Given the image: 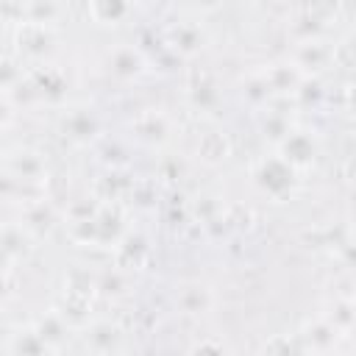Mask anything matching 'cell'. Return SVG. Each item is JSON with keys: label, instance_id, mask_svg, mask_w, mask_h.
Returning a JSON list of instances; mask_svg holds the SVG:
<instances>
[{"label": "cell", "instance_id": "obj_26", "mask_svg": "<svg viewBox=\"0 0 356 356\" xmlns=\"http://www.w3.org/2000/svg\"><path fill=\"white\" fill-rule=\"evenodd\" d=\"M348 108L356 114V86H350V89H348Z\"/></svg>", "mask_w": 356, "mask_h": 356}, {"label": "cell", "instance_id": "obj_25", "mask_svg": "<svg viewBox=\"0 0 356 356\" xmlns=\"http://www.w3.org/2000/svg\"><path fill=\"white\" fill-rule=\"evenodd\" d=\"M189 356H225V348L214 339H203L189 350Z\"/></svg>", "mask_w": 356, "mask_h": 356}, {"label": "cell", "instance_id": "obj_19", "mask_svg": "<svg viewBox=\"0 0 356 356\" xmlns=\"http://www.w3.org/2000/svg\"><path fill=\"white\" fill-rule=\"evenodd\" d=\"M189 100H192L195 108H203L206 111V108H211V106L220 103V92H217V86L206 75H200V81L189 83Z\"/></svg>", "mask_w": 356, "mask_h": 356}, {"label": "cell", "instance_id": "obj_23", "mask_svg": "<svg viewBox=\"0 0 356 356\" xmlns=\"http://www.w3.org/2000/svg\"><path fill=\"white\" fill-rule=\"evenodd\" d=\"M245 95H248L256 106H261V103H267V100L273 97V89L267 86L264 75H256V78H250V81L245 83Z\"/></svg>", "mask_w": 356, "mask_h": 356}, {"label": "cell", "instance_id": "obj_6", "mask_svg": "<svg viewBox=\"0 0 356 356\" xmlns=\"http://www.w3.org/2000/svg\"><path fill=\"white\" fill-rule=\"evenodd\" d=\"M170 131H172V120L159 108H147L134 120L136 139H142L147 145H164L170 139Z\"/></svg>", "mask_w": 356, "mask_h": 356}, {"label": "cell", "instance_id": "obj_4", "mask_svg": "<svg viewBox=\"0 0 356 356\" xmlns=\"http://www.w3.org/2000/svg\"><path fill=\"white\" fill-rule=\"evenodd\" d=\"M278 156H281L286 164H292L295 170H298V167H309V164L314 161V156H317V142H314V136H312L309 131H292V134L278 145Z\"/></svg>", "mask_w": 356, "mask_h": 356}, {"label": "cell", "instance_id": "obj_9", "mask_svg": "<svg viewBox=\"0 0 356 356\" xmlns=\"http://www.w3.org/2000/svg\"><path fill=\"white\" fill-rule=\"evenodd\" d=\"M175 300H178V309L186 314H206L214 306V292L206 284L195 281V284H184Z\"/></svg>", "mask_w": 356, "mask_h": 356}, {"label": "cell", "instance_id": "obj_22", "mask_svg": "<svg viewBox=\"0 0 356 356\" xmlns=\"http://www.w3.org/2000/svg\"><path fill=\"white\" fill-rule=\"evenodd\" d=\"M261 131H264V136H270L275 145H281L289 134H292V128H289V122H286V117L284 114H267L264 120H261Z\"/></svg>", "mask_w": 356, "mask_h": 356}, {"label": "cell", "instance_id": "obj_15", "mask_svg": "<svg viewBox=\"0 0 356 356\" xmlns=\"http://www.w3.org/2000/svg\"><path fill=\"white\" fill-rule=\"evenodd\" d=\"M53 222H56L53 209H50L44 200H36V203H28V206H25V211H22V222H19V225H22L25 231L42 236V234L50 231Z\"/></svg>", "mask_w": 356, "mask_h": 356}, {"label": "cell", "instance_id": "obj_7", "mask_svg": "<svg viewBox=\"0 0 356 356\" xmlns=\"http://www.w3.org/2000/svg\"><path fill=\"white\" fill-rule=\"evenodd\" d=\"M122 342V331L114 323L106 320H95L92 325L83 328V345L95 353V356H111Z\"/></svg>", "mask_w": 356, "mask_h": 356}, {"label": "cell", "instance_id": "obj_3", "mask_svg": "<svg viewBox=\"0 0 356 356\" xmlns=\"http://www.w3.org/2000/svg\"><path fill=\"white\" fill-rule=\"evenodd\" d=\"M334 58H337V50L325 39H306V42L298 44L292 64L300 72H317V70H325Z\"/></svg>", "mask_w": 356, "mask_h": 356}, {"label": "cell", "instance_id": "obj_11", "mask_svg": "<svg viewBox=\"0 0 356 356\" xmlns=\"http://www.w3.org/2000/svg\"><path fill=\"white\" fill-rule=\"evenodd\" d=\"M337 339H339V331H337L328 320H317V323L306 325V331H303V342L309 345V350H312L314 356L331 353V350L337 348Z\"/></svg>", "mask_w": 356, "mask_h": 356}, {"label": "cell", "instance_id": "obj_16", "mask_svg": "<svg viewBox=\"0 0 356 356\" xmlns=\"http://www.w3.org/2000/svg\"><path fill=\"white\" fill-rule=\"evenodd\" d=\"M33 328H36V334L44 339V345L50 350L58 348L64 342V337H67V320L61 314H44V317H39L33 323Z\"/></svg>", "mask_w": 356, "mask_h": 356}, {"label": "cell", "instance_id": "obj_10", "mask_svg": "<svg viewBox=\"0 0 356 356\" xmlns=\"http://www.w3.org/2000/svg\"><path fill=\"white\" fill-rule=\"evenodd\" d=\"M261 75H264L267 86L273 89V95L298 92V86H300V81H303V72H300L295 64H273V67H267Z\"/></svg>", "mask_w": 356, "mask_h": 356}, {"label": "cell", "instance_id": "obj_24", "mask_svg": "<svg viewBox=\"0 0 356 356\" xmlns=\"http://www.w3.org/2000/svg\"><path fill=\"white\" fill-rule=\"evenodd\" d=\"M97 289L103 292V295H122L125 292V275L120 273V270H111V273H106L100 281H97Z\"/></svg>", "mask_w": 356, "mask_h": 356}, {"label": "cell", "instance_id": "obj_27", "mask_svg": "<svg viewBox=\"0 0 356 356\" xmlns=\"http://www.w3.org/2000/svg\"><path fill=\"white\" fill-rule=\"evenodd\" d=\"M339 356H356V353H339Z\"/></svg>", "mask_w": 356, "mask_h": 356}, {"label": "cell", "instance_id": "obj_21", "mask_svg": "<svg viewBox=\"0 0 356 356\" xmlns=\"http://www.w3.org/2000/svg\"><path fill=\"white\" fill-rule=\"evenodd\" d=\"M64 8L61 6H56V3H31V6H25L22 8V14L28 17L25 22H39V25H50V22H56V17L61 14Z\"/></svg>", "mask_w": 356, "mask_h": 356}, {"label": "cell", "instance_id": "obj_28", "mask_svg": "<svg viewBox=\"0 0 356 356\" xmlns=\"http://www.w3.org/2000/svg\"><path fill=\"white\" fill-rule=\"evenodd\" d=\"M353 47H356V36H353Z\"/></svg>", "mask_w": 356, "mask_h": 356}, {"label": "cell", "instance_id": "obj_17", "mask_svg": "<svg viewBox=\"0 0 356 356\" xmlns=\"http://www.w3.org/2000/svg\"><path fill=\"white\" fill-rule=\"evenodd\" d=\"M131 14V6L128 3H120V0H103V3H92L89 6V17L97 22V25H120L125 17Z\"/></svg>", "mask_w": 356, "mask_h": 356}, {"label": "cell", "instance_id": "obj_13", "mask_svg": "<svg viewBox=\"0 0 356 356\" xmlns=\"http://www.w3.org/2000/svg\"><path fill=\"white\" fill-rule=\"evenodd\" d=\"M197 156L206 161V164H220L231 156V142L225 134L220 131H209L197 139Z\"/></svg>", "mask_w": 356, "mask_h": 356}, {"label": "cell", "instance_id": "obj_14", "mask_svg": "<svg viewBox=\"0 0 356 356\" xmlns=\"http://www.w3.org/2000/svg\"><path fill=\"white\" fill-rule=\"evenodd\" d=\"M64 134L75 142H89L97 134V120L86 108H72L64 117Z\"/></svg>", "mask_w": 356, "mask_h": 356}, {"label": "cell", "instance_id": "obj_20", "mask_svg": "<svg viewBox=\"0 0 356 356\" xmlns=\"http://www.w3.org/2000/svg\"><path fill=\"white\" fill-rule=\"evenodd\" d=\"M323 320H328V323L342 334V331H348V328L356 325V303H350V300H337V303L331 306V312H328Z\"/></svg>", "mask_w": 356, "mask_h": 356}, {"label": "cell", "instance_id": "obj_12", "mask_svg": "<svg viewBox=\"0 0 356 356\" xmlns=\"http://www.w3.org/2000/svg\"><path fill=\"white\" fill-rule=\"evenodd\" d=\"M8 356H50V348L36 328H19L8 337Z\"/></svg>", "mask_w": 356, "mask_h": 356}, {"label": "cell", "instance_id": "obj_8", "mask_svg": "<svg viewBox=\"0 0 356 356\" xmlns=\"http://www.w3.org/2000/svg\"><path fill=\"white\" fill-rule=\"evenodd\" d=\"M142 70H145V58H142V53H139L136 47L120 44V47H114V50L108 53V72H111V75H117V78H122V81H131V78H136Z\"/></svg>", "mask_w": 356, "mask_h": 356}, {"label": "cell", "instance_id": "obj_2", "mask_svg": "<svg viewBox=\"0 0 356 356\" xmlns=\"http://www.w3.org/2000/svg\"><path fill=\"white\" fill-rule=\"evenodd\" d=\"M6 181H19L22 186H39L47 181V164L36 150L19 147L6 156Z\"/></svg>", "mask_w": 356, "mask_h": 356}, {"label": "cell", "instance_id": "obj_1", "mask_svg": "<svg viewBox=\"0 0 356 356\" xmlns=\"http://www.w3.org/2000/svg\"><path fill=\"white\" fill-rule=\"evenodd\" d=\"M253 184L273 200H284L286 195H292L295 189V167L286 164L278 153L261 159L253 167Z\"/></svg>", "mask_w": 356, "mask_h": 356}, {"label": "cell", "instance_id": "obj_18", "mask_svg": "<svg viewBox=\"0 0 356 356\" xmlns=\"http://www.w3.org/2000/svg\"><path fill=\"white\" fill-rule=\"evenodd\" d=\"M203 31L195 22H181L178 28H172V47L181 50L184 56H192L203 47Z\"/></svg>", "mask_w": 356, "mask_h": 356}, {"label": "cell", "instance_id": "obj_5", "mask_svg": "<svg viewBox=\"0 0 356 356\" xmlns=\"http://www.w3.org/2000/svg\"><path fill=\"white\" fill-rule=\"evenodd\" d=\"M19 53L31 56V58H44L50 56L53 44H56V33L50 25H39V22H22L19 28Z\"/></svg>", "mask_w": 356, "mask_h": 356}]
</instances>
